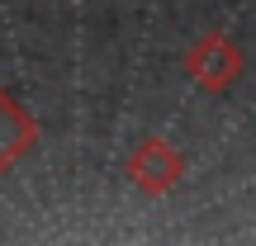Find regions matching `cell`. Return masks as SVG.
<instances>
[{
    "mask_svg": "<svg viewBox=\"0 0 256 246\" xmlns=\"http://www.w3.org/2000/svg\"><path fill=\"white\" fill-rule=\"evenodd\" d=\"M242 71H247V52H242V43H232L223 28H209V33H200L185 47V76H190L200 90H209V95L232 90V85L242 81Z\"/></svg>",
    "mask_w": 256,
    "mask_h": 246,
    "instance_id": "1",
    "label": "cell"
},
{
    "mask_svg": "<svg viewBox=\"0 0 256 246\" xmlns=\"http://www.w3.org/2000/svg\"><path fill=\"white\" fill-rule=\"evenodd\" d=\"M124 175H128L142 194L162 199V194H171L176 185L185 180V156H180V147H171L166 137H142V142L128 147Z\"/></svg>",
    "mask_w": 256,
    "mask_h": 246,
    "instance_id": "2",
    "label": "cell"
},
{
    "mask_svg": "<svg viewBox=\"0 0 256 246\" xmlns=\"http://www.w3.org/2000/svg\"><path fill=\"white\" fill-rule=\"evenodd\" d=\"M38 147V119L0 85V180Z\"/></svg>",
    "mask_w": 256,
    "mask_h": 246,
    "instance_id": "3",
    "label": "cell"
}]
</instances>
